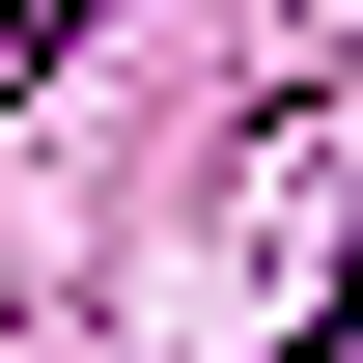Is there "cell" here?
I'll return each instance as SVG.
<instances>
[{"label":"cell","instance_id":"obj_1","mask_svg":"<svg viewBox=\"0 0 363 363\" xmlns=\"http://www.w3.org/2000/svg\"><path fill=\"white\" fill-rule=\"evenodd\" d=\"M56 28H112V0H0V56H56Z\"/></svg>","mask_w":363,"mask_h":363},{"label":"cell","instance_id":"obj_2","mask_svg":"<svg viewBox=\"0 0 363 363\" xmlns=\"http://www.w3.org/2000/svg\"><path fill=\"white\" fill-rule=\"evenodd\" d=\"M279 363H363V279H335V308H308V335H279Z\"/></svg>","mask_w":363,"mask_h":363}]
</instances>
